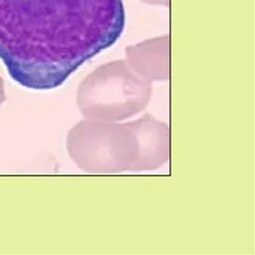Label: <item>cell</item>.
Masks as SVG:
<instances>
[{
    "mask_svg": "<svg viewBox=\"0 0 255 255\" xmlns=\"http://www.w3.org/2000/svg\"><path fill=\"white\" fill-rule=\"evenodd\" d=\"M125 23L123 0H0V59L18 84L51 90L114 45Z\"/></svg>",
    "mask_w": 255,
    "mask_h": 255,
    "instance_id": "obj_1",
    "label": "cell"
},
{
    "mask_svg": "<svg viewBox=\"0 0 255 255\" xmlns=\"http://www.w3.org/2000/svg\"><path fill=\"white\" fill-rule=\"evenodd\" d=\"M5 101V92H4V87H3V82L0 78V105Z\"/></svg>",
    "mask_w": 255,
    "mask_h": 255,
    "instance_id": "obj_2",
    "label": "cell"
}]
</instances>
